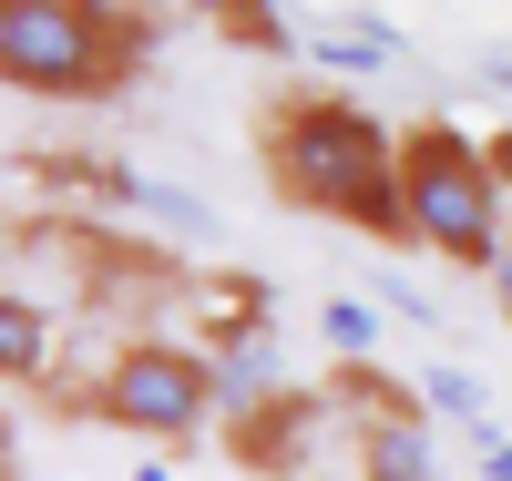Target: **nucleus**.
<instances>
[{
  "mask_svg": "<svg viewBox=\"0 0 512 481\" xmlns=\"http://www.w3.org/2000/svg\"><path fill=\"white\" fill-rule=\"evenodd\" d=\"M134 481H175V471H164V461H134Z\"/></svg>",
  "mask_w": 512,
  "mask_h": 481,
  "instance_id": "dca6fc26",
  "label": "nucleus"
},
{
  "mask_svg": "<svg viewBox=\"0 0 512 481\" xmlns=\"http://www.w3.org/2000/svg\"><path fill=\"white\" fill-rule=\"evenodd\" d=\"M472 82H482V93H512V41H482V52H472Z\"/></svg>",
  "mask_w": 512,
  "mask_h": 481,
  "instance_id": "f8f14e48",
  "label": "nucleus"
},
{
  "mask_svg": "<svg viewBox=\"0 0 512 481\" xmlns=\"http://www.w3.org/2000/svg\"><path fill=\"white\" fill-rule=\"evenodd\" d=\"M318 338H328L338 369H369V359H379V308H369V297H328V308H318Z\"/></svg>",
  "mask_w": 512,
  "mask_h": 481,
  "instance_id": "1a4fd4ad",
  "label": "nucleus"
},
{
  "mask_svg": "<svg viewBox=\"0 0 512 481\" xmlns=\"http://www.w3.org/2000/svg\"><path fill=\"white\" fill-rule=\"evenodd\" d=\"M338 420H349L359 481H441V451H431L420 400H410V389H390L379 369H338Z\"/></svg>",
  "mask_w": 512,
  "mask_h": 481,
  "instance_id": "39448f33",
  "label": "nucleus"
},
{
  "mask_svg": "<svg viewBox=\"0 0 512 481\" xmlns=\"http://www.w3.org/2000/svg\"><path fill=\"white\" fill-rule=\"evenodd\" d=\"M297 62L328 72V82H359V72H400V62H410V41H400V21L349 11V21H328V31H297Z\"/></svg>",
  "mask_w": 512,
  "mask_h": 481,
  "instance_id": "0eeeda50",
  "label": "nucleus"
},
{
  "mask_svg": "<svg viewBox=\"0 0 512 481\" xmlns=\"http://www.w3.org/2000/svg\"><path fill=\"white\" fill-rule=\"evenodd\" d=\"M328 420H338V389H328V400L287 389V400H267L256 420H236L226 441H236L246 471H267V481H308V471H318V441H328Z\"/></svg>",
  "mask_w": 512,
  "mask_h": 481,
  "instance_id": "423d86ee",
  "label": "nucleus"
},
{
  "mask_svg": "<svg viewBox=\"0 0 512 481\" xmlns=\"http://www.w3.org/2000/svg\"><path fill=\"white\" fill-rule=\"evenodd\" d=\"M400 205H410V246L451 256V267H502L512 246V195L492 174V134H461L451 113L400 123Z\"/></svg>",
  "mask_w": 512,
  "mask_h": 481,
  "instance_id": "7ed1b4c3",
  "label": "nucleus"
},
{
  "mask_svg": "<svg viewBox=\"0 0 512 481\" xmlns=\"http://www.w3.org/2000/svg\"><path fill=\"white\" fill-rule=\"evenodd\" d=\"M482 481H512V430H492V441H482Z\"/></svg>",
  "mask_w": 512,
  "mask_h": 481,
  "instance_id": "ddd939ff",
  "label": "nucleus"
},
{
  "mask_svg": "<svg viewBox=\"0 0 512 481\" xmlns=\"http://www.w3.org/2000/svg\"><path fill=\"white\" fill-rule=\"evenodd\" d=\"M482 379L472 369H431V379H420V420H461V430H482Z\"/></svg>",
  "mask_w": 512,
  "mask_h": 481,
  "instance_id": "9b49d317",
  "label": "nucleus"
},
{
  "mask_svg": "<svg viewBox=\"0 0 512 481\" xmlns=\"http://www.w3.org/2000/svg\"><path fill=\"white\" fill-rule=\"evenodd\" d=\"M0 256H11V226H0Z\"/></svg>",
  "mask_w": 512,
  "mask_h": 481,
  "instance_id": "f3484780",
  "label": "nucleus"
},
{
  "mask_svg": "<svg viewBox=\"0 0 512 481\" xmlns=\"http://www.w3.org/2000/svg\"><path fill=\"white\" fill-rule=\"evenodd\" d=\"M256 154H267V185L297 215H328V226H359L379 246H410V205H400V123H379L359 93H328V82H297L256 113Z\"/></svg>",
  "mask_w": 512,
  "mask_h": 481,
  "instance_id": "f257e3e1",
  "label": "nucleus"
},
{
  "mask_svg": "<svg viewBox=\"0 0 512 481\" xmlns=\"http://www.w3.org/2000/svg\"><path fill=\"white\" fill-rule=\"evenodd\" d=\"M52 379H62V318L0 287V389H52Z\"/></svg>",
  "mask_w": 512,
  "mask_h": 481,
  "instance_id": "6e6552de",
  "label": "nucleus"
},
{
  "mask_svg": "<svg viewBox=\"0 0 512 481\" xmlns=\"http://www.w3.org/2000/svg\"><path fill=\"white\" fill-rule=\"evenodd\" d=\"M492 174H502V195H512V134H492Z\"/></svg>",
  "mask_w": 512,
  "mask_h": 481,
  "instance_id": "2eb2a0df",
  "label": "nucleus"
},
{
  "mask_svg": "<svg viewBox=\"0 0 512 481\" xmlns=\"http://www.w3.org/2000/svg\"><path fill=\"white\" fill-rule=\"evenodd\" d=\"M82 410L113 420V430H144V441H195L205 410H216V359L185 348V338H123L93 369Z\"/></svg>",
  "mask_w": 512,
  "mask_h": 481,
  "instance_id": "20e7f679",
  "label": "nucleus"
},
{
  "mask_svg": "<svg viewBox=\"0 0 512 481\" xmlns=\"http://www.w3.org/2000/svg\"><path fill=\"white\" fill-rule=\"evenodd\" d=\"M205 21H216V31H236L246 52H297V31H308L297 11H256V0H216Z\"/></svg>",
  "mask_w": 512,
  "mask_h": 481,
  "instance_id": "9d476101",
  "label": "nucleus"
},
{
  "mask_svg": "<svg viewBox=\"0 0 512 481\" xmlns=\"http://www.w3.org/2000/svg\"><path fill=\"white\" fill-rule=\"evenodd\" d=\"M492 308H502V328H512V246H502V267H492Z\"/></svg>",
  "mask_w": 512,
  "mask_h": 481,
  "instance_id": "4468645a",
  "label": "nucleus"
},
{
  "mask_svg": "<svg viewBox=\"0 0 512 481\" xmlns=\"http://www.w3.org/2000/svg\"><path fill=\"white\" fill-rule=\"evenodd\" d=\"M154 52V11L103 0H0V82L31 103H113Z\"/></svg>",
  "mask_w": 512,
  "mask_h": 481,
  "instance_id": "f03ea898",
  "label": "nucleus"
},
{
  "mask_svg": "<svg viewBox=\"0 0 512 481\" xmlns=\"http://www.w3.org/2000/svg\"><path fill=\"white\" fill-rule=\"evenodd\" d=\"M308 481H328V471H308ZM349 481H359V471H349Z\"/></svg>",
  "mask_w": 512,
  "mask_h": 481,
  "instance_id": "a211bd4d",
  "label": "nucleus"
}]
</instances>
